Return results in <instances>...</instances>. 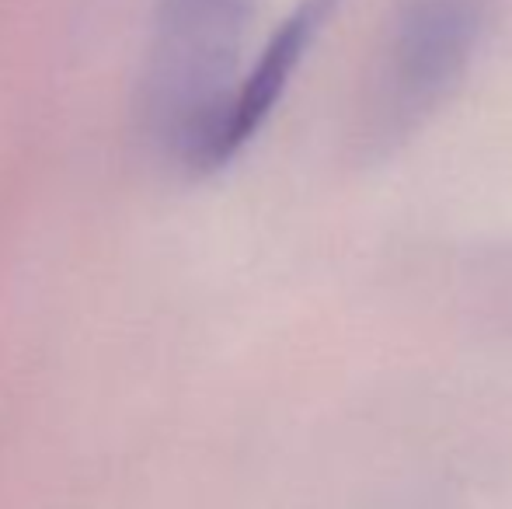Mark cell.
I'll use <instances>...</instances> for the list:
<instances>
[{
	"label": "cell",
	"mask_w": 512,
	"mask_h": 509,
	"mask_svg": "<svg viewBox=\"0 0 512 509\" xmlns=\"http://www.w3.org/2000/svg\"><path fill=\"white\" fill-rule=\"evenodd\" d=\"M255 0H157L140 112L150 140L192 171L234 91Z\"/></svg>",
	"instance_id": "1"
},
{
	"label": "cell",
	"mask_w": 512,
	"mask_h": 509,
	"mask_svg": "<svg viewBox=\"0 0 512 509\" xmlns=\"http://www.w3.org/2000/svg\"><path fill=\"white\" fill-rule=\"evenodd\" d=\"M488 0H405L370 81V140H401L443 105L485 32Z\"/></svg>",
	"instance_id": "2"
},
{
	"label": "cell",
	"mask_w": 512,
	"mask_h": 509,
	"mask_svg": "<svg viewBox=\"0 0 512 509\" xmlns=\"http://www.w3.org/2000/svg\"><path fill=\"white\" fill-rule=\"evenodd\" d=\"M338 0H300L272 32V39L265 42V49L258 53L255 67L234 84L227 105L220 109L213 129H209L203 150L192 161V175H209L220 171L223 164H230L265 126V119L272 116V109L279 105V98L290 88V77L300 70L310 46L317 42V35L328 28L331 14H335Z\"/></svg>",
	"instance_id": "3"
}]
</instances>
